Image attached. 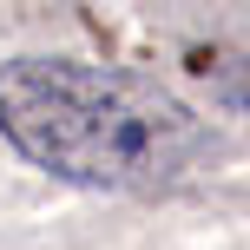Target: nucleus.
Returning <instances> with one entry per match:
<instances>
[{"label": "nucleus", "mask_w": 250, "mask_h": 250, "mask_svg": "<svg viewBox=\"0 0 250 250\" xmlns=\"http://www.w3.org/2000/svg\"><path fill=\"white\" fill-rule=\"evenodd\" d=\"M0 138L86 191H171L204 158V119L158 79L86 60H7Z\"/></svg>", "instance_id": "nucleus-1"}]
</instances>
